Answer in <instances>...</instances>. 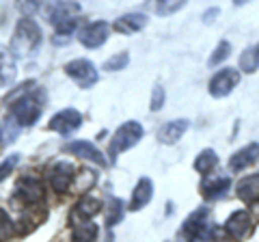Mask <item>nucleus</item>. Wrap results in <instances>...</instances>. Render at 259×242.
<instances>
[{
    "label": "nucleus",
    "instance_id": "1",
    "mask_svg": "<svg viewBox=\"0 0 259 242\" xmlns=\"http://www.w3.org/2000/svg\"><path fill=\"white\" fill-rule=\"evenodd\" d=\"M39 46H41V28L37 26L35 20L22 18L11 39V54L18 59H28L37 54Z\"/></svg>",
    "mask_w": 259,
    "mask_h": 242
},
{
    "label": "nucleus",
    "instance_id": "2",
    "mask_svg": "<svg viewBox=\"0 0 259 242\" xmlns=\"http://www.w3.org/2000/svg\"><path fill=\"white\" fill-rule=\"evenodd\" d=\"M26 87H30V83L28 85H22L20 91L9 98L13 119L18 121V126H24V128L37 124V119L41 117V102H39L37 95H28L26 93L28 91Z\"/></svg>",
    "mask_w": 259,
    "mask_h": 242
},
{
    "label": "nucleus",
    "instance_id": "3",
    "mask_svg": "<svg viewBox=\"0 0 259 242\" xmlns=\"http://www.w3.org/2000/svg\"><path fill=\"white\" fill-rule=\"evenodd\" d=\"M141 139H143V126L139 121H125L110 139V158L115 160L121 151L134 147Z\"/></svg>",
    "mask_w": 259,
    "mask_h": 242
},
{
    "label": "nucleus",
    "instance_id": "4",
    "mask_svg": "<svg viewBox=\"0 0 259 242\" xmlns=\"http://www.w3.org/2000/svg\"><path fill=\"white\" fill-rule=\"evenodd\" d=\"M78 13H80V5L76 3H56L50 7L48 18L59 28V35H71V30L78 24Z\"/></svg>",
    "mask_w": 259,
    "mask_h": 242
},
{
    "label": "nucleus",
    "instance_id": "5",
    "mask_svg": "<svg viewBox=\"0 0 259 242\" xmlns=\"http://www.w3.org/2000/svg\"><path fill=\"white\" fill-rule=\"evenodd\" d=\"M207 216H209V210L207 208H201V210H197V212H192L188 219H186L184 227H182V233L190 242H205L209 238H214L216 233L209 229Z\"/></svg>",
    "mask_w": 259,
    "mask_h": 242
},
{
    "label": "nucleus",
    "instance_id": "6",
    "mask_svg": "<svg viewBox=\"0 0 259 242\" xmlns=\"http://www.w3.org/2000/svg\"><path fill=\"white\" fill-rule=\"evenodd\" d=\"M65 74H67L71 80H76L80 89H91L97 80H100V74L91 61L87 59H76V61H69L65 65Z\"/></svg>",
    "mask_w": 259,
    "mask_h": 242
},
{
    "label": "nucleus",
    "instance_id": "7",
    "mask_svg": "<svg viewBox=\"0 0 259 242\" xmlns=\"http://www.w3.org/2000/svg\"><path fill=\"white\" fill-rule=\"evenodd\" d=\"M238 85H240V71L233 67H225L221 71H216L212 80H209V95L212 98H225Z\"/></svg>",
    "mask_w": 259,
    "mask_h": 242
},
{
    "label": "nucleus",
    "instance_id": "8",
    "mask_svg": "<svg viewBox=\"0 0 259 242\" xmlns=\"http://www.w3.org/2000/svg\"><path fill=\"white\" fill-rule=\"evenodd\" d=\"M110 24L108 22H91V24H87V26L78 33V39H80V44H82L84 48H91V50H95V48H100L106 44V39L110 35Z\"/></svg>",
    "mask_w": 259,
    "mask_h": 242
},
{
    "label": "nucleus",
    "instance_id": "9",
    "mask_svg": "<svg viewBox=\"0 0 259 242\" xmlns=\"http://www.w3.org/2000/svg\"><path fill=\"white\" fill-rule=\"evenodd\" d=\"M80 126H82V115L76 108H65L50 119V130L61 132V134H71Z\"/></svg>",
    "mask_w": 259,
    "mask_h": 242
},
{
    "label": "nucleus",
    "instance_id": "10",
    "mask_svg": "<svg viewBox=\"0 0 259 242\" xmlns=\"http://www.w3.org/2000/svg\"><path fill=\"white\" fill-rule=\"evenodd\" d=\"M74 167L69 163H56L50 171H48V180H50L52 188L56 192H67L71 182H74Z\"/></svg>",
    "mask_w": 259,
    "mask_h": 242
},
{
    "label": "nucleus",
    "instance_id": "11",
    "mask_svg": "<svg viewBox=\"0 0 259 242\" xmlns=\"http://www.w3.org/2000/svg\"><path fill=\"white\" fill-rule=\"evenodd\" d=\"M15 192L26 204H39L44 199V182L39 177H22L15 186Z\"/></svg>",
    "mask_w": 259,
    "mask_h": 242
},
{
    "label": "nucleus",
    "instance_id": "12",
    "mask_svg": "<svg viewBox=\"0 0 259 242\" xmlns=\"http://www.w3.org/2000/svg\"><path fill=\"white\" fill-rule=\"evenodd\" d=\"M65 149H67L69 154H76L78 158L91 160V163L100 165V167H106V165H108V163H106V158H104V154L95 147L91 141H74V143H69Z\"/></svg>",
    "mask_w": 259,
    "mask_h": 242
},
{
    "label": "nucleus",
    "instance_id": "13",
    "mask_svg": "<svg viewBox=\"0 0 259 242\" xmlns=\"http://www.w3.org/2000/svg\"><path fill=\"white\" fill-rule=\"evenodd\" d=\"M250 227H253V221H250L248 210H238V212H233L225 223V229L229 231L233 238H244L250 231Z\"/></svg>",
    "mask_w": 259,
    "mask_h": 242
},
{
    "label": "nucleus",
    "instance_id": "14",
    "mask_svg": "<svg viewBox=\"0 0 259 242\" xmlns=\"http://www.w3.org/2000/svg\"><path fill=\"white\" fill-rule=\"evenodd\" d=\"M257 160H259V143H250V145L242 147L240 151H236V154L231 156L229 169H231L233 173H238V171H242V169L255 165Z\"/></svg>",
    "mask_w": 259,
    "mask_h": 242
},
{
    "label": "nucleus",
    "instance_id": "15",
    "mask_svg": "<svg viewBox=\"0 0 259 242\" xmlns=\"http://www.w3.org/2000/svg\"><path fill=\"white\" fill-rule=\"evenodd\" d=\"M153 197V182L149 177H141L139 184L134 186L132 201H130V212H139L141 208H145Z\"/></svg>",
    "mask_w": 259,
    "mask_h": 242
},
{
    "label": "nucleus",
    "instance_id": "16",
    "mask_svg": "<svg viewBox=\"0 0 259 242\" xmlns=\"http://www.w3.org/2000/svg\"><path fill=\"white\" fill-rule=\"evenodd\" d=\"M100 210H102V201L97 197H82L76 204L74 212H71V223H76V221H78V225H80V221L89 223Z\"/></svg>",
    "mask_w": 259,
    "mask_h": 242
},
{
    "label": "nucleus",
    "instance_id": "17",
    "mask_svg": "<svg viewBox=\"0 0 259 242\" xmlns=\"http://www.w3.org/2000/svg\"><path fill=\"white\" fill-rule=\"evenodd\" d=\"M231 188V180L229 177H203V182H201V195L205 199H218L223 197L227 190Z\"/></svg>",
    "mask_w": 259,
    "mask_h": 242
},
{
    "label": "nucleus",
    "instance_id": "18",
    "mask_svg": "<svg viewBox=\"0 0 259 242\" xmlns=\"http://www.w3.org/2000/svg\"><path fill=\"white\" fill-rule=\"evenodd\" d=\"M188 130V119H175V121H168L160 128L158 132V141L160 143H166V145H173L182 139V134Z\"/></svg>",
    "mask_w": 259,
    "mask_h": 242
},
{
    "label": "nucleus",
    "instance_id": "19",
    "mask_svg": "<svg viewBox=\"0 0 259 242\" xmlns=\"http://www.w3.org/2000/svg\"><path fill=\"white\" fill-rule=\"evenodd\" d=\"M145 26H147V15L145 13H127L123 18H119L112 28H115L117 33L130 35V33H139Z\"/></svg>",
    "mask_w": 259,
    "mask_h": 242
},
{
    "label": "nucleus",
    "instance_id": "20",
    "mask_svg": "<svg viewBox=\"0 0 259 242\" xmlns=\"http://www.w3.org/2000/svg\"><path fill=\"white\" fill-rule=\"evenodd\" d=\"M15 59L13 54L7 50L5 46H0V87H9L15 83Z\"/></svg>",
    "mask_w": 259,
    "mask_h": 242
},
{
    "label": "nucleus",
    "instance_id": "21",
    "mask_svg": "<svg viewBox=\"0 0 259 242\" xmlns=\"http://www.w3.org/2000/svg\"><path fill=\"white\" fill-rule=\"evenodd\" d=\"M236 190H238V197L242 201H246V204H253V201H257L259 199V173L244 177V180H242L236 186Z\"/></svg>",
    "mask_w": 259,
    "mask_h": 242
},
{
    "label": "nucleus",
    "instance_id": "22",
    "mask_svg": "<svg viewBox=\"0 0 259 242\" xmlns=\"http://www.w3.org/2000/svg\"><path fill=\"white\" fill-rule=\"evenodd\" d=\"M218 165V156L214 149H203L201 154L197 156V160H194V169L201 173V175H207L212 173V169Z\"/></svg>",
    "mask_w": 259,
    "mask_h": 242
},
{
    "label": "nucleus",
    "instance_id": "23",
    "mask_svg": "<svg viewBox=\"0 0 259 242\" xmlns=\"http://www.w3.org/2000/svg\"><path fill=\"white\" fill-rule=\"evenodd\" d=\"M240 69L246 71V74H253L259 69V46L246 48L244 54L240 56Z\"/></svg>",
    "mask_w": 259,
    "mask_h": 242
},
{
    "label": "nucleus",
    "instance_id": "24",
    "mask_svg": "<svg viewBox=\"0 0 259 242\" xmlns=\"http://www.w3.org/2000/svg\"><path fill=\"white\" fill-rule=\"evenodd\" d=\"M74 242H95L97 238V225L95 223H82L74 229Z\"/></svg>",
    "mask_w": 259,
    "mask_h": 242
},
{
    "label": "nucleus",
    "instance_id": "25",
    "mask_svg": "<svg viewBox=\"0 0 259 242\" xmlns=\"http://www.w3.org/2000/svg\"><path fill=\"white\" fill-rule=\"evenodd\" d=\"M123 214H125V210H123V201H121L119 197L110 199V204H108V212H106V225H108V227H112V225H117L121 219H123Z\"/></svg>",
    "mask_w": 259,
    "mask_h": 242
},
{
    "label": "nucleus",
    "instance_id": "26",
    "mask_svg": "<svg viewBox=\"0 0 259 242\" xmlns=\"http://www.w3.org/2000/svg\"><path fill=\"white\" fill-rule=\"evenodd\" d=\"M18 132H20V126L15 124V119L3 121V124H0V143L3 145L13 143L15 139H18Z\"/></svg>",
    "mask_w": 259,
    "mask_h": 242
},
{
    "label": "nucleus",
    "instance_id": "27",
    "mask_svg": "<svg viewBox=\"0 0 259 242\" xmlns=\"http://www.w3.org/2000/svg\"><path fill=\"white\" fill-rule=\"evenodd\" d=\"M229 54H231V44L227 42V39H223L221 44L216 46V50L212 52V56H209V67H214V65H218V63H223V61H227L229 59Z\"/></svg>",
    "mask_w": 259,
    "mask_h": 242
},
{
    "label": "nucleus",
    "instance_id": "28",
    "mask_svg": "<svg viewBox=\"0 0 259 242\" xmlns=\"http://www.w3.org/2000/svg\"><path fill=\"white\" fill-rule=\"evenodd\" d=\"M127 63H130V54L119 52V54H115L112 59H108L106 63H104V69L106 71H121V69L127 67Z\"/></svg>",
    "mask_w": 259,
    "mask_h": 242
},
{
    "label": "nucleus",
    "instance_id": "29",
    "mask_svg": "<svg viewBox=\"0 0 259 242\" xmlns=\"http://www.w3.org/2000/svg\"><path fill=\"white\" fill-rule=\"evenodd\" d=\"M186 3H182V0H168V3H158L156 5V13L158 15H173L175 11L184 9Z\"/></svg>",
    "mask_w": 259,
    "mask_h": 242
},
{
    "label": "nucleus",
    "instance_id": "30",
    "mask_svg": "<svg viewBox=\"0 0 259 242\" xmlns=\"http://www.w3.org/2000/svg\"><path fill=\"white\" fill-rule=\"evenodd\" d=\"M13 233V223L9 219V214L5 212L3 208H0V242L3 240H9Z\"/></svg>",
    "mask_w": 259,
    "mask_h": 242
},
{
    "label": "nucleus",
    "instance_id": "31",
    "mask_svg": "<svg viewBox=\"0 0 259 242\" xmlns=\"http://www.w3.org/2000/svg\"><path fill=\"white\" fill-rule=\"evenodd\" d=\"M18 163H20V156H18V154H13V156L7 158L3 165H0V182H5L7 177L13 173V169L18 167Z\"/></svg>",
    "mask_w": 259,
    "mask_h": 242
},
{
    "label": "nucleus",
    "instance_id": "32",
    "mask_svg": "<svg viewBox=\"0 0 259 242\" xmlns=\"http://www.w3.org/2000/svg\"><path fill=\"white\" fill-rule=\"evenodd\" d=\"M164 89H162L160 85L158 87H153V93H151V110L153 112H158L162 106H164Z\"/></svg>",
    "mask_w": 259,
    "mask_h": 242
},
{
    "label": "nucleus",
    "instance_id": "33",
    "mask_svg": "<svg viewBox=\"0 0 259 242\" xmlns=\"http://www.w3.org/2000/svg\"><path fill=\"white\" fill-rule=\"evenodd\" d=\"M218 13H221V11H218L216 7H212V9H209V11H207V13L203 15V22H205V24H209V22H212V18H216Z\"/></svg>",
    "mask_w": 259,
    "mask_h": 242
},
{
    "label": "nucleus",
    "instance_id": "34",
    "mask_svg": "<svg viewBox=\"0 0 259 242\" xmlns=\"http://www.w3.org/2000/svg\"><path fill=\"white\" fill-rule=\"evenodd\" d=\"M257 46H259V44H257Z\"/></svg>",
    "mask_w": 259,
    "mask_h": 242
}]
</instances>
